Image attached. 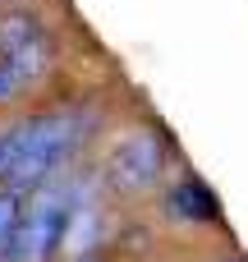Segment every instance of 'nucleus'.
Wrapping results in <instances>:
<instances>
[{
  "mask_svg": "<svg viewBox=\"0 0 248 262\" xmlns=\"http://www.w3.org/2000/svg\"><path fill=\"white\" fill-rule=\"evenodd\" d=\"M92 129H97V115L83 106H51V111H32L5 124L0 129V189L23 198L37 184L64 175L87 147Z\"/></svg>",
  "mask_w": 248,
  "mask_h": 262,
  "instance_id": "obj_1",
  "label": "nucleus"
},
{
  "mask_svg": "<svg viewBox=\"0 0 248 262\" xmlns=\"http://www.w3.org/2000/svg\"><path fill=\"white\" fill-rule=\"evenodd\" d=\"M78 189L83 184L64 170V175L37 184L32 193H23L5 262H55L60 258L64 253V239H69V221H74Z\"/></svg>",
  "mask_w": 248,
  "mask_h": 262,
  "instance_id": "obj_2",
  "label": "nucleus"
},
{
  "mask_svg": "<svg viewBox=\"0 0 248 262\" xmlns=\"http://www.w3.org/2000/svg\"><path fill=\"white\" fill-rule=\"evenodd\" d=\"M166 166H170L166 138L156 129H129V134H120L110 143L106 166H101V180L120 198H138V193H152L166 180Z\"/></svg>",
  "mask_w": 248,
  "mask_h": 262,
  "instance_id": "obj_3",
  "label": "nucleus"
},
{
  "mask_svg": "<svg viewBox=\"0 0 248 262\" xmlns=\"http://www.w3.org/2000/svg\"><path fill=\"white\" fill-rule=\"evenodd\" d=\"M0 60H5L28 88H37V83L55 69V41H51L46 23H41L37 14H23V9L5 14V18H0Z\"/></svg>",
  "mask_w": 248,
  "mask_h": 262,
  "instance_id": "obj_4",
  "label": "nucleus"
},
{
  "mask_svg": "<svg viewBox=\"0 0 248 262\" xmlns=\"http://www.w3.org/2000/svg\"><path fill=\"white\" fill-rule=\"evenodd\" d=\"M166 216H175V221H184V226H212L216 216H221V203H216V193L198 180V175H179L170 189H166Z\"/></svg>",
  "mask_w": 248,
  "mask_h": 262,
  "instance_id": "obj_5",
  "label": "nucleus"
},
{
  "mask_svg": "<svg viewBox=\"0 0 248 262\" xmlns=\"http://www.w3.org/2000/svg\"><path fill=\"white\" fill-rule=\"evenodd\" d=\"M14 221H18V193L0 189V262L9 253V235H14Z\"/></svg>",
  "mask_w": 248,
  "mask_h": 262,
  "instance_id": "obj_6",
  "label": "nucleus"
},
{
  "mask_svg": "<svg viewBox=\"0 0 248 262\" xmlns=\"http://www.w3.org/2000/svg\"><path fill=\"white\" fill-rule=\"evenodd\" d=\"M74 262H101V258H97V253H78Z\"/></svg>",
  "mask_w": 248,
  "mask_h": 262,
  "instance_id": "obj_7",
  "label": "nucleus"
},
{
  "mask_svg": "<svg viewBox=\"0 0 248 262\" xmlns=\"http://www.w3.org/2000/svg\"><path fill=\"white\" fill-rule=\"evenodd\" d=\"M226 262H244V258H226Z\"/></svg>",
  "mask_w": 248,
  "mask_h": 262,
  "instance_id": "obj_8",
  "label": "nucleus"
}]
</instances>
